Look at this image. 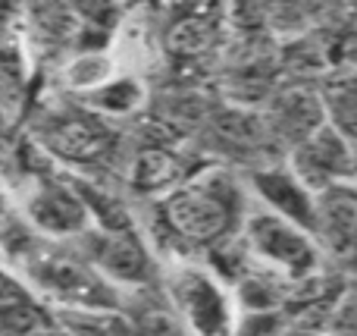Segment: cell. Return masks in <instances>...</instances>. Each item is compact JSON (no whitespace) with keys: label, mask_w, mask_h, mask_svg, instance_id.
<instances>
[{"label":"cell","mask_w":357,"mask_h":336,"mask_svg":"<svg viewBox=\"0 0 357 336\" xmlns=\"http://www.w3.org/2000/svg\"><path fill=\"white\" fill-rule=\"evenodd\" d=\"M235 195L226 176H204L178 189L167 201V220L176 233L195 242H210L232 226Z\"/></svg>","instance_id":"cell-1"},{"label":"cell","mask_w":357,"mask_h":336,"mask_svg":"<svg viewBox=\"0 0 357 336\" xmlns=\"http://www.w3.org/2000/svg\"><path fill=\"white\" fill-rule=\"evenodd\" d=\"M173 295L178 312L185 314L188 327L197 336H226L229 312L226 299L216 289V283L201 270H178L173 280Z\"/></svg>","instance_id":"cell-2"},{"label":"cell","mask_w":357,"mask_h":336,"mask_svg":"<svg viewBox=\"0 0 357 336\" xmlns=\"http://www.w3.org/2000/svg\"><path fill=\"white\" fill-rule=\"evenodd\" d=\"M29 211L41 230L73 233L85 224V205L63 186H41L29 201Z\"/></svg>","instance_id":"cell-3"},{"label":"cell","mask_w":357,"mask_h":336,"mask_svg":"<svg viewBox=\"0 0 357 336\" xmlns=\"http://www.w3.org/2000/svg\"><path fill=\"white\" fill-rule=\"evenodd\" d=\"M94 258L100 261V268L107 274H113L116 280H148V255L144 249L126 233H110L100 236L94 242Z\"/></svg>","instance_id":"cell-4"},{"label":"cell","mask_w":357,"mask_h":336,"mask_svg":"<svg viewBox=\"0 0 357 336\" xmlns=\"http://www.w3.org/2000/svg\"><path fill=\"white\" fill-rule=\"evenodd\" d=\"M100 138H104V132L91 119H54L50 123V145L69 157L98 154Z\"/></svg>","instance_id":"cell-5"},{"label":"cell","mask_w":357,"mask_h":336,"mask_svg":"<svg viewBox=\"0 0 357 336\" xmlns=\"http://www.w3.org/2000/svg\"><path fill=\"white\" fill-rule=\"evenodd\" d=\"M41 283H47L50 289L63 295H85L94 293L98 295V283L79 268V264L66 261V258H41Z\"/></svg>","instance_id":"cell-6"},{"label":"cell","mask_w":357,"mask_h":336,"mask_svg":"<svg viewBox=\"0 0 357 336\" xmlns=\"http://www.w3.org/2000/svg\"><path fill=\"white\" fill-rule=\"evenodd\" d=\"M3 16H6V13L0 10V38H3V31H6V19H3Z\"/></svg>","instance_id":"cell-7"}]
</instances>
